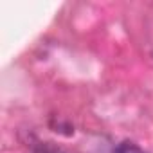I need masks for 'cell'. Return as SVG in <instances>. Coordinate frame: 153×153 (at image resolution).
I'll list each match as a JSON object with an SVG mask.
<instances>
[{
    "label": "cell",
    "mask_w": 153,
    "mask_h": 153,
    "mask_svg": "<svg viewBox=\"0 0 153 153\" xmlns=\"http://www.w3.org/2000/svg\"><path fill=\"white\" fill-rule=\"evenodd\" d=\"M114 153H148V151H144L140 146H137V144L131 142V140H123L121 144L115 146Z\"/></svg>",
    "instance_id": "1"
},
{
    "label": "cell",
    "mask_w": 153,
    "mask_h": 153,
    "mask_svg": "<svg viewBox=\"0 0 153 153\" xmlns=\"http://www.w3.org/2000/svg\"><path fill=\"white\" fill-rule=\"evenodd\" d=\"M34 153H63V151H61V149H58V148H54V146L43 144V146H40Z\"/></svg>",
    "instance_id": "2"
}]
</instances>
